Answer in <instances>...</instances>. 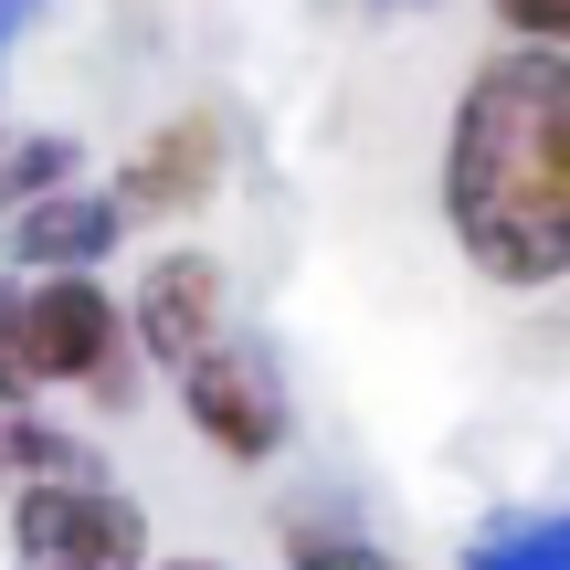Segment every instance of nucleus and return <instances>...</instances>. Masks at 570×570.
Returning <instances> with one entry per match:
<instances>
[{"instance_id": "obj_9", "label": "nucleus", "mask_w": 570, "mask_h": 570, "mask_svg": "<svg viewBox=\"0 0 570 570\" xmlns=\"http://www.w3.org/2000/svg\"><path fill=\"white\" fill-rule=\"evenodd\" d=\"M0 475H21V487L85 475V444H63V433H53V423H32V412H0Z\"/></svg>"}, {"instance_id": "obj_12", "label": "nucleus", "mask_w": 570, "mask_h": 570, "mask_svg": "<svg viewBox=\"0 0 570 570\" xmlns=\"http://www.w3.org/2000/svg\"><path fill=\"white\" fill-rule=\"evenodd\" d=\"M32 11H42V0H0V53H11V42L32 32Z\"/></svg>"}, {"instance_id": "obj_2", "label": "nucleus", "mask_w": 570, "mask_h": 570, "mask_svg": "<svg viewBox=\"0 0 570 570\" xmlns=\"http://www.w3.org/2000/svg\"><path fill=\"white\" fill-rule=\"evenodd\" d=\"M11 327H21V370L32 391H117V296L96 275H32L11 285Z\"/></svg>"}, {"instance_id": "obj_5", "label": "nucleus", "mask_w": 570, "mask_h": 570, "mask_svg": "<svg viewBox=\"0 0 570 570\" xmlns=\"http://www.w3.org/2000/svg\"><path fill=\"white\" fill-rule=\"evenodd\" d=\"M212 190H223V117H202V106H180L169 127H148L138 159L117 169V223H169V212H202Z\"/></svg>"}, {"instance_id": "obj_8", "label": "nucleus", "mask_w": 570, "mask_h": 570, "mask_svg": "<svg viewBox=\"0 0 570 570\" xmlns=\"http://www.w3.org/2000/svg\"><path fill=\"white\" fill-rule=\"evenodd\" d=\"M465 570H570V518H497L465 539Z\"/></svg>"}, {"instance_id": "obj_3", "label": "nucleus", "mask_w": 570, "mask_h": 570, "mask_svg": "<svg viewBox=\"0 0 570 570\" xmlns=\"http://www.w3.org/2000/svg\"><path fill=\"white\" fill-rule=\"evenodd\" d=\"M11 550L21 570H148V518L117 487L53 475V487L11 497Z\"/></svg>"}, {"instance_id": "obj_13", "label": "nucleus", "mask_w": 570, "mask_h": 570, "mask_svg": "<svg viewBox=\"0 0 570 570\" xmlns=\"http://www.w3.org/2000/svg\"><path fill=\"white\" fill-rule=\"evenodd\" d=\"M381 11H433V0H381Z\"/></svg>"}, {"instance_id": "obj_7", "label": "nucleus", "mask_w": 570, "mask_h": 570, "mask_svg": "<svg viewBox=\"0 0 570 570\" xmlns=\"http://www.w3.org/2000/svg\"><path fill=\"white\" fill-rule=\"evenodd\" d=\"M117 202L106 190H42V202H21L11 212V254L32 275H96L106 254H117Z\"/></svg>"}, {"instance_id": "obj_11", "label": "nucleus", "mask_w": 570, "mask_h": 570, "mask_svg": "<svg viewBox=\"0 0 570 570\" xmlns=\"http://www.w3.org/2000/svg\"><path fill=\"white\" fill-rule=\"evenodd\" d=\"M497 21H508L518 42H539V53H560V32H570V0H497Z\"/></svg>"}, {"instance_id": "obj_1", "label": "nucleus", "mask_w": 570, "mask_h": 570, "mask_svg": "<svg viewBox=\"0 0 570 570\" xmlns=\"http://www.w3.org/2000/svg\"><path fill=\"white\" fill-rule=\"evenodd\" d=\"M444 223L487 285L570 275V63L518 42L475 63L444 138Z\"/></svg>"}, {"instance_id": "obj_14", "label": "nucleus", "mask_w": 570, "mask_h": 570, "mask_svg": "<svg viewBox=\"0 0 570 570\" xmlns=\"http://www.w3.org/2000/svg\"><path fill=\"white\" fill-rule=\"evenodd\" d=\"M180 570H202V560H180Z\"/></svg>"}, {"instance_id": "obj_10", "label": "nucleus", "mask_w": 570, "mask_h": 570, "mask_svg": "<svg viewBox=\"0 0 570 570\" xmlns=\"http://www.w3.org/2000/svg\"><path fill=\"white\" fill-rule=\"evenodd\" d=\"M285 570H402V560L370 550V539H348V529H317V518H296V529H285Z\"/></svg>"}, {"instance_id": "obj_6", "label": "nucleus", "mask_w": 570, "mask_h": 570, "mask_svg": "<svg viewBox=\"0 0 570 570\" xmlns=\"http://www.w3.org/2000/svg\"><path fill=\"white\" fill-rule=\"evenodd\" d=\"M138 348L159 370H180V360H202V348H223V265L212 254H159L138 285Z\"/></svg>"}, {"instance_id": "obj_4", "label": "nucleus", "mask_w": 570, "mask_h": 570, "mask_svg": "<svg viewBox=\"0 0 570 570\" xmlns=\"http://www.w3.org/2000/svg\"><path fill=\"white\" fill-rule=\"evenodd\" d=\"M180 412H190V433H202L223 465H275L285 454V391H275V370L254 360V348H202V360H180Z\"/></svg>"}]
</instances>
